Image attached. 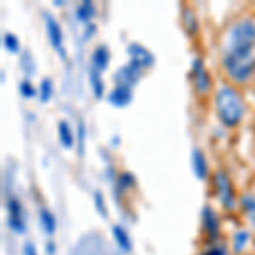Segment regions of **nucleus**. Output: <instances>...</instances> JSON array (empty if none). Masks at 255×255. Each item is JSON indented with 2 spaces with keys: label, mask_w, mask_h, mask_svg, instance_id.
Returning a JSON list of instances; mask_svg holds the SVG:
<instances>
[{
  "label": "nucleus",
  "mask_w": 255,
  "mask_h": 255,
  "mask_svg": "<svg viewBox=\"0 0 255 255\" xmlns=\"http://www.w3.org/2000/svg\"><path fill=\"white\" fill-rule=\"evenodd\" d=\"M216 113L220 121L226 128H235L240 125L245 114V104L240 94L230 85H221L216 92Z\"/></svg>",
  "instance_id": "f257e3e1"
},
{
  "label": "nucleus",
  "mask_w": 255,
  "mask_h": 255,
  "mask_svg": "<svg viewBox=\"0 0 255 255\" xmlns=\"http://www.w3.org/2000/svg\"><path fill=\"white\" fill-rule=\"evenodd\" d=\"M255 46V20L242 19L233 24L226 38V48L223 55L228 56H252Z\"/></svg>",
  "instance_id": "f03ea898"
},
{
  "label": "nucleus",
  "mask_w": 255,
  "mask_h": 255,
  "mask_svg": "<svg viewBox=\"0 0 255 255\" xmlns=\"http://www.w3.org/2000/svg\"><path fill=\"white\" fill-rule=\"evenodd\" d=\"M223 67L226 73L230 75V79L235 82H247L252 77L255 70V56H244V58H238V56H228L223 55Z\"/></svg>",
  "instance_id": "7ed1b4c3"
},
{
  "label": "nucleus",
  "mask_w": 255,
  "mask_h": 255,
  "mask_svg": "<svg viewBox=\"0 0 255 255\" xmlns=\"http://www.w3.org/2000/svg\"><path fill=\"white\" fill-rule=\"evenodd\" d=\"M70 255H108L104 238L99 233H89L73 245Z\"/></svg>",
  "instance_id": "20e7f679"
},
{
  "label": "nucleus",
  "mask_w": 255,
  "mask_h": 255,
  "mask_svg": "<svg viewBox=\"0 0 255 255\" xmlns=\"http://www.w3.org/2000/svg\"><path fill=\"white\" fill-rule=\"evenodd\" d=\"M215 186H216L218 196H220L223 206L228 209L235 208V192H233V187H232V182H230L228 175H226L223 170H218L215 174Z\"/></svg>",
  "instance_id": "39448f33"
},
{
  "label": "nucleus",
  "mask_w": 255,
  "mask_h": 255,
  "mask_svg": "<svg viewBox=\"0 0 255 255\" xmlns=\"http://www.w3.org/2000/svg\"><path fill=\"white\" fill-rule=\"evenodd\" d=\"M139 77H141V68L136 67L134 63H126L123 65L121 68L116 72V75H114V82L119 85V87H134L136 85V82L139 80Z\"/></svg>",
  "instance_id": "423d86ee"
},
{
  "label": "nucleus",
  "mask_w": 255,
  "mask_h": 255,
  "mask_svg": "<svg viewBox=\"0 0 255 255\" xmlns=\"http://www.w3.org/2000/svg\"><path fill=\"white\" fill-rule=\"evenodd\" d=\"M44 24H46V34L48 39L51 43V46L61 55V58H65V48H63V32H61V26L58 20L53 17L51 14L44 15Z\"/></svg>",
  "instance_id": "0eeeda50"
},
{
  "label": "nucleus",
  "mask_w": 255,
  "mask_h": 255,
  "mask_svg": "<svg viewBox=\"0 0 255 255\" xmlns=\"http://www.w3.org/2000/svg\"><path fill=\"white\" fill-rule=\"evenodd\" d=\"M192 79H194V87L199 94H206L211 89V77H209L208 70L204 68L201 58L192 61Z\"/></svg>",
  "instance_id": "6e6552de"
},
{
  "label": "nucleus",
  "mask_w": 255,
  "mask_h": 255,
  "mask_svg": "<svg viewBox=\"0 0 255 255\" xmlns=\"http://www.w3.org/2000/svg\"><path fill=\"white\" fill-rule=\"evenodd\" d=\"M7 211H9V226L15 233L26 232V225H24V213L22 204L19 203L15 197H10L7 203Z\"/></svg>",
  "instance_id": "1a4fd4ad"
},
{
  "label": "nucleus",
  "mask_w": 255,
  "mask_h": 255,
  "mask_svg": "<svg viewBox=\"0 0 255 255\" xmlns=\"http://www.w3.org/2000/svg\"><path fill=\"white\" fill-rule=\"evenodd\" d=\"M128 55L131 56V63H134L141 70L153 65V55L138 43H131L129 46H128Z\"/></svg>",
  "instance_id": "9d476101"
},
{
  "label": "nucleus",
  "mask_w": 255,
  "mask_h": 255,
  "mask_svg": "<svg viewBox=\"0 0 255 255\" xmlns=\"http://www.w3.org/2000/svg\"><path fill=\"white\" fill-rule=\"evenodd\" d=\"M108 99L111 104L116 106V108H125V106H128L131 102V99H133V92L128 87H119V85H116V87L109 92Z\"/></svg>",
  "instance_id": "9b49d317"
},
{
  "label": "nucleus",
  "mask_w": 255,
  "mask_h": 255,
  "mask_svg": "<svg viewBox=\"0 0 255 255\" xmlns=\"http://www.w3.org/2000/svg\"><path fill=\"white\" fill-rule=\"evenodd\" d=\"M192 170H194L196 177L199 180H204L208 177V162H206V157L203 155V151L201 150H194L192 151Z\"/></svg>",
  "instance_id": "f8f14e48"
},
{
  "label": "nucleus",
  "mask_w": 255,
  "mask_h": 255,
  "mask_svg": "<svg viewBox=\"0 0 255 255\" xmlns=\"http://www.w3.org/2000/svg\"><path fill=\"white\" fill-rule=\"evenodd\" d=\"M109 65V49L104 44H99L92 53V67L99 70V72H104Z\"/></svg>",
  "instance_id": "ddd939ff"
},
{
  "label": "nucleus",
  "mask_w": 255,
  "mask_h": 255,
  "mask_svg": "<svg viewBox=\"0 0 255 255\" xmlns=\"http://www.w3.org/2000/svg\"><path fill=\"white\" fill-rule=\"evenodd\" d=\"M203 225H204V230L215 238L218 235V230H220V223H218V218H216V213L213 211L209 206H204L203 208Z\"/></svg>",
  "instance_id": "4468645a"
},
{
  "label": "nucleus",
  "mask_w": 255,
  "mask_h": 255,
  "mask_svg": "<svg viewBox=\"0 0 255 255\" xmlns=\"http://www.w3.org/2000/svg\"><path fill=\"white\" fill-rule=\"evenodd\" d=\"M113 237H114L118 247L123 250V252H131L133 244H131V238H129V235H128L126 230L123 228V226H119V225L113 226Z\"/></svg>",
  "instance_id": "2eb2a0df"
},
{
  "label": "nucleus",
  "mask_w": 255,
  "mask_h": 255,
  "mask_svg": "<svg viewBox=\"0 0 255 255\" xmlns=\"http://www.w3.org/2000/svg\"><path fill=\"white\" fill-rule=\"evenodd\" d=\"M89 82H90V87L94 90V96L97 99H102V96H104V82H102L101 72L94 67L89 68Z\"/></svg>",
  "instance_id": "dca6fc26"
},
{
  "label": "nucleus",
  "mask_w": 255,
  "mask_h": 255,
  "mask_svg": "<svg viewBox=\"0 0 255 255\" xmlns=\"http://www.w3.org/2000/svg\"><path fill=\"white\" fill-rule=\"evenodd\" d=\"M58 134H60V143L65 148H72L75 145V136H73V131H72V128L68 126L67 121L58 123Z\"/></svg>",
  "instance_id": "f3484780"
},
{
  "label": "nucleus",
  "mask_w": 255,
  "mask_h": 255,
  "mask_svg": "<svg viewBox=\"0 0 255 255\" xmlns=\"http://www.w3.org/2000/svg\"><path fill=\"white\" fill-rule=\"evenodd\" d=\"M39 218H41V225H43L44 233H46V235H53L56 230V221H55V216L51 215V211L43 208L39 213Z\"/></svg>",
  "instance_id": "a211bd4d"
},
{
  "label": "nucleus",
  "mask_w": 255,
  "mask_h": 255,
  "mask_svg": "<svg viewBox=\"0 0 255 255\" xmlns=\"http://www.w3.org/2000/svg\"><path fill=\"white\" fill-rule=\"evenodd\" d=\"M240 204H242V209L245 211V215L249 216L250 223L255 226V196L252 194H245L244 197L240 199Z\"/></svg>",
  "instance_id": "6ab92c4d"
},
{
  "label": "nucleus",
  "mask_w": 255,
  "mask_h": 255,
  "mask_svg": "<svg viewBox=\"0 0 255 255\" xmlns=\"http://www.w3.org/2000/svg\"><path fill=\"white\" fill-rule=\"evenodd\" d=\"M94 9L92 2H89V0H85V2H82L79 7H77V19L82 20V22H89L90 19L94 17Z\"/></svg>",
  "instance_id": "aec40b11"
},
{
  "label": "nucleus",
  "mask_w": 255,
  "mask_h": 255,
  "mask_svg": "<svg viewBox=\"0 0 255 255\" xmlns=\"http://www.w3.org/2000/svg\"><path fill=\"white\" fill-rule=\"evenodd\" d=\"M184 26H186V29L189 34H194V32L197 31V19L194 15V12H192L191 9H186L184 10Z\"/></svg>",
  "instance_id": "412c9836"
},
{
  "label": "nucleus",
  "mask_w": 255,
  "mask_h": 255,
  "mask_svg": "<svg viewBox=\"0 0 255 255\" xmlns=\"http://www.w3.org/2000/svg\"><path fill=\"white\" fill-rule=\"evenodd\" d=\"M53 96V85H51V80L49 79H43L39 85V97H41V102H48L49 99Z\"/></svg>",
  "instance_id": "4be33fe9"
},
{
  "label": "nucleus",
  "mask_w": 255,
  "mask_h": 255,
  "mask_svg": "<svg viewBox=\"0 0 255 255\" xmlns=\"http://www.w3.org/2000/svg\"><path fill=\"white\" fill-rule=\"evenodd\" d=\"M3 46H5L7 51L17 53L19 51V39L15 38L12 32H7V34H3Z\"/></svg>",
  "instance_id": "5701e85b"
},
{
  "label": "nucleus",
  "mask_w": 255,
  "mask_h": 255,
  "mask_svg": "<svg viewBox=\"0 0 255 255\" xmlns=\"http://www.w3.org/2000/svg\"><path fill=\"white\" fill-rule=\"evenodd\" d=\"M19 92H20V96L26 97V99H32V97L36 96V89L32 87V84H31V82H27V80L20 82Z\"/></svg>",
  "instance_id": "b1692460"
},
{
  "label": "nucleus",
  "mask_w": 255,
  "mask_h": 255,
  "mask_svg": "<svg viewBox=\"0 0 255 255\" xmlns=\"http://www.w3.org/2000/svg\"><path fill=\"white\" fill-rule=\"evenodd\" d=\"M249 233L247 232H238L235 238H233V245H235V250H242L245 247V244L249 242Z\"/></svg>",
  "instance_id": "393cba45"
},
{
  "label": "nucleus",
  "mask_w": 255,
  "mask_h": 255,
  "mask_svg": "<svg viewBox=\"0 0 255 255\" xmlns=\"http://www.w3.org/2000/svg\"><path fill=\"white\" fill-rule=\"evenodd\" d=\"M94 199H96V206H97V211L101 213L102 216H108V209H106V204H104V197H102L101 192H96L94 194Z\"/></svg>",
  "instance_id": "a878e982"
},
{
  "label": "nucleus",
  "mask_w": 255,
  "mask_h": 255,
  "mask_svg": "<svg viewBox=\"0 0 255 255\" xmlns=\"http://www.w3.org/2000/svg\"><path fill=\"white\" fill-rule=\"evenodd\" d=\"M84 143H85V126L84 123L79 125V153L84 155Z\"/></svg>",
  "instance_id": "bb28decb"
},
{
  "label": "nucleus",
  "mask_w": 255,
  "mask_h": 255,
  "mask_svg": "<svg viewBox=\"0 0 255 255\" xmlns=\"http://www.w3.org/2000/svg\"><path fill=\"white\" fill-rule=\"evenodd\" d=\"M118 182H119V186L126 189V187H129V186H133L134 180H133V175H131V174H123V175L118 179Z\"/></svg>",
  "instance_id": "cd10ccee"
},
{
  "label": "nucleus",
  "mask_w": 255,
  "mask_h": 255,
  "mask_svg": "<svg viewBox=\"0 0 255 255\" xmlns=\"http://www.w3.org/2000/svg\"><path fill=\"white\" fill-rule=\"evenodd\" d=\"M24 255H38V252H36V247L32 244H26L24 245Z\"/></svg>",
  "instance_id": "c85d7f7f"
},
{
  "label": "nucleus",
  "mask_w": 255,
  "mask_h": 255,
  "mask_svg": "<svg viewBox=\"0 0 255 255\" xmlns=\"http://www.w3.org/2000/svg\"><path fill=\"white\" fill-rule=\"evenodd\" d=\"M204 255H213V254H211V252H208V254H204Z\"/></svg>",
  "instance_id": "c756f323"
}]
</instances>
